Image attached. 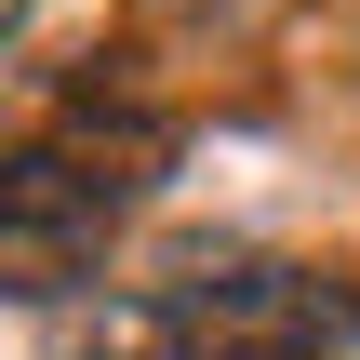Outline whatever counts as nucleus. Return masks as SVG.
Returning a JSON list of instances; mask_svg holds the SVG:
<instances>
[{"label":"nucleus","mask_w":360,"mask_h":360,"mask_svg":"<svg viewBox=\"0 0 360 360\" xmlns=\"http://www.w3.org/2000/svg\"><path fill=\"white\" fill-rule=\"evenodd\" d=\"M187 360H360V294L281 254H214L174 281Z\"/></svg>","instance_id":"nucleus-1"},{"label":"nucleus","mask_w":360,"mask_h":360,"mask_svg":"<svg viewBox=\"0 0 360 360\" xmlns=\"http://www.w3.org/2000/svg\"><path fill=\"white\" fill-rule=\"evenodd\" d=\"M120 214H134V187H107L94 160H67L53 134H40V147H0V294H13V307L94 294Z\"/></svg>","instance_id":"nucleus-2"},{"label":"nucleus","mask_w":360,"mask_h":360,"mask_svg":"<svg viewBox=\"0 0 360 360\" xmlns=\"http://www.w3.org/2000/svg\"><path fill=\"white\" fill-rule=\"evenodd\" d=\"M40 360H187V321H174V294H67L53 307V334H40Z\"/></svg>","instance_id":"nucleus-3"},{"label":"nucleus","mask_w":360,"mask_h":360,"mask_svg":"<svg viewBox=\"0 0 360 360\" xmlns=\"http://www.w3.org/2000/svg\"><path fill=\"white\" fill-rule=\"evenodd\" d=\"M160 13H174V27H254L267 0H160Z\"/></svg>","instance_id":"nucleus-4"},{"label":"nucleus","mask_w":360,"mask_h":360,"mask_svg":"<svg viewBox=\"0 0 360 360\" xmlns=\"http://www.w3.org/2000/svg\"><path fill=\"white\" fill-rule=\"evenodd\" d=\"M13 27H27V0H0V40H13Z\"/></svg>","instance_id":"nucleus-5"}]
</instances>
